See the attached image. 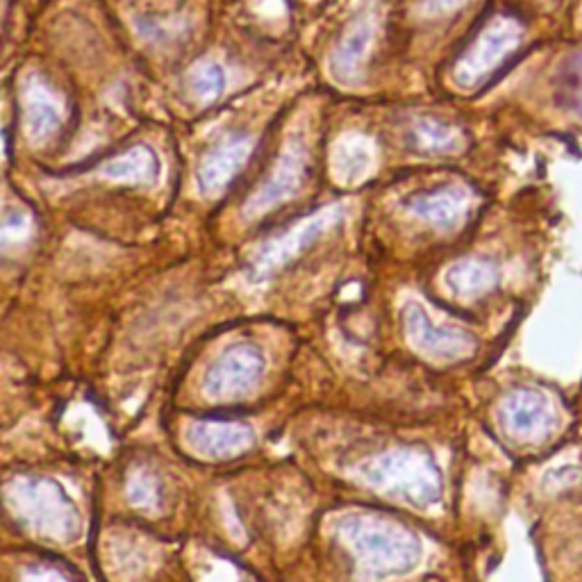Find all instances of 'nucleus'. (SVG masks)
I'll list each match as a JSON object with an SVG mask.
<instances>
[{"label":"nucleus","instance_id":"f257e3e1","mask_svg":"<svg viewBox=\"0 0 582 582\" xmlns=\"http://www.w3.org/2000/svg\"><path fill=\"white\" fill-rule=\"evenodd\" d=\"M337 537L351 551L362 580L407 573L421 558L416 537L376 514H346L337 521Z\"/></svg>","mask_w":582,"mask_h":582},{"label":"nucleus","instance_id":"f03ea898","mask_svg":"<svg viewBox=\"0 0 582 582\" xmlns=\"http://www.w3.org/2000/svg\"><path fill=\"white\" fill-rule=\"evenodd\" d=\"M6 501L12 516L43 540L73 542L82 531V519L73 499L52 479L19 475L8 485Z\"/></svg>","mask_w":582,"mask_h":582},{"label":"nucleus","instance_id":"7ed1b4c3","mask_svg":"<svg viewBox=\"0 0 582 582\" xmlns=\"http://www.w3.org/2000/svg\"><path fill=\"white\" fill-rule=\"evenodd\" d=\"M437 466L418 451H394L359 466L362 479L387 496L426 505L440 496Z\"/></svg>","mask_w":582,"mask_h":582},{"label":"nucleus","instance_id":"20e7f679","mask_svg":"<svg viewBox=\"0 0 582 582\" xmlns=\"http://www.w3.org/2000/svg\"><path fill=\"white\" fill-rule=\"evenodd\" d=\"M523 41V23L512 14H496L490 19L453 65V80L462 89H475L490 80Z\"/></svg>","mask_w":582,"mask_h":582},{"label":"nucleus","instance_id":"39448f33","mask_svg":"<svg viewBox=\"0 0 582 582\" xmlns=\"http://www.w3.org/2000/svg\"><path fill=\"white\" fill-rule=\"evenodd\" d=\"M264 372H267V357L246 342L228 346L205 374L203 394L211 401H239L250 396Z\"/></svg>","mask_w":582,"mask_h":582},{"label":"nucleus","instance_id":"423d86ee","mask_svg":"<svg viewBox=\"0 0 582 582\" xmlns=\"http://www.w3.org/2000/svg\"><path fill=\"white\" fill-rule=\"evenodd\" d=\"M342 219L339 207H326L319 215L309 217L305 224L287 230L285 235L264 244L250 259V278L264 280L285 269L296 257H300L307 248H312L322 239L335 224Z\"/></svg>","mask_w":582,"mask_h":582},{"label":"nucleus","instance_id":"0eeeda50","mask_svg":"<svg viewBox=\"0 0 582 582\" xmlns=\"http://www.w3.org/2000/svg\"><path fill=\"white\" fill-rule=\"evenodd\" d=\"M307 165H309L307 146L300 139H289L287 148L276 160V167L272 169L269 178L259 185V189L244 205L246 221L267 215V211L276 209L278 205L296 196L305 180Z\"/></svg>","mask_w":582,"mask_h":582},{"label":"nucleus","instance_id":"6e6552de","mask_svg":"<svg viewBox=\"0 0 582 582\" xmlns=\"http://www.w3.org/2000/svg\"><path fill=\"white\" fill-rule=\"evenodd\" d=\"M253 150H255V139L244 132L230 135L224 141H219L215 148L207 150L196 171L198 191L205 198L219 196L221 191H226L250 160Z\"/></svg>","mask_w":582,"mask_h":582},{"label":"nucleus","instance_id":"1a4fd4ad","mask_svg":"<svg viewBox=\"0 0 582 582\" xmlns=\"http://www.w3.org/2000/svg\"><path fill=\"white\" fill-rule=\"evenodd\" d=\"M187 444L200 457L233 460L253 448L255 433L239 421H194L187 428Z\"/></svg>","mask_w":582,"mask_h":582},{"label":"nucleus","instance_id":"9d476101","mask_svg":"<svg viewBox=\"0 0 582 582\" xmlns=\"http://www.w3.org/2000/svg\"><path fill=\"white\" fill-rule=\"evenodd\" d=\"M403 324L410 342L433 357L462 359L475 351V339L462 331H448L435 326L431 316L416 305H407L403 312Z\"/></svg>","mask_w":582,"mask_h":582},{"label":"nucleus","instance_id":"9b49d317","mask_svg":"<svg viewBox=\"0 0 582 582\" xmlns=\"http://www.w3.org/2000/svg\"><path fill=\"white\" fill-rule=\"evenodd\" d=\"M505 428L516 440L525 442H542L555 428V412L540 392L535 389H519L514 392L503 407Z\"/></svg>","mask_w":582,"mask_h":582},{"label":"nucleus","instance_id":"f8f14e48","mask_svg":"<svg viewBox=\"0 0 582 582\" xmlns=\"http://www.w3.org/2000/svg\"><path fill=\"white\" fill-rule=\"evenodd\" d=\"M407 207L431 226L440 230H453L468 215L471 194L462 185H442L410 196Z\"/></svg>","mask_w":582,"mask_h":582},{"label":"nucleus","instance_id":"ddd939ff","mask_svg":"<svg viewBox=\"0 0 582 582\" xmlns=\"http://www.w3.org/2000/svg\"><path fill=\"white\" fill-rule=\"evenodd\" d=\"M372 43H374V21L366 17L353 21L333 52V62H331L333 76L344 85L357 82Z\"/></svg>","mask_w":582,"mask_h":582},{"label":"nucleus","instance_id":"4468645a","mask_svg":"<svg viewBox=\"0 0 582 582\" xmlns=\"http://www.w3.org/2000/svg\"><path fill=\"white\" fill-rule=\"evenodd\" d=\"M446 285L457 298H481L499 285V269L490 259L468 257L453 264L446 274Z\"/></svg>","mask_w":582,"mask_h":582},{"label":"nucleus","instance_id":"2eb2a0df","mask_svg":"<svg viewBox=\"0 0 582 582\" xmlns=\"http://www.w3.org/2000/svg\"><path fill=\"white\" fill-rule=\"evenodd\" d=\"M407 141L423 155H455L466 146L464 132L435 117H421L412 124Z\"/></svg>","mask_w":582,"mask_h":582},{"label":"nucleus","instance_id":"dca6fc26","mask_svg":"<svg viewBox=\"0 0 582 582\" xmlns=\"http://www.w3.org/2000/svg\"><path fill=\"white\" fill-rule=\"evenodd\" d=\"M102 176L130 185H152L160 178V160L150 146H132L102 165Z\"/></svg>","mask_w":582,"mask_h":582},{"label":"nucleus","instance_id":"f3484780","mask_svg":"<svg viewBox=\"0 0 582 582\" xmlns=\"http://www.w3.org/2000/svg\"><path fill=\"white\" fill-rule=\"evenodd\" d=\"M62 115L43 89L30 87L26 91V132L30 135L32 141H46L60 130Z\"/></svg>","mask_w":582,"mask_h":582},{"label":"nucleus","instance_id":"a211bd4d","mask_svg":"<svg viewBox=\"0 0 582 582\" xmlns=\"http://www.w3.org/2000/svg\"><path fill=\"white\" fill-rule=\"evenodd\" d=\"M553 93L560 110L582 119V50L562 60L555 73Z\"/></svg>","mask_w":582,"mask_h":582},{"label":"nucleus","instance_id":"6ab92c4d","mask_svg":"<svg viewBox=\"0 0 582 582\" xmlns=\"http://www.w3.org/2000/svg\"><path fill=\"white\" fill-rule=\"evenodd\" d=\"M226 89V71L217 62H203L191 73V91L203 102L217 100Z\"/></svg>","mask_w":582,"mask_h":582},{"label":"nucleus","instance_id":"aec40b11","mask_svg":"<svg viewBox=\"0 0 582 582\" xmlns=\"http://www.w3.org/2000/svg\"><path fill=\"white\" fill-rule=\"evenodd\" d=\"M128 494H130L132 505H139V507H146V510L160 505V496H162L160 485H157V481L146 471H139V473L132 475L130 483H128Z\"/></svg>","mask_w":582,"mask_h":582},{"label":"nucleus","instance_id":"412c9836","mask_svg":"<svg viewBox=\"0 0 582 582\" xmlns=\"http://www.w3.org/2000/svg\"><path fill=\"white\" fill-rule=\"evenodd\" d=\"M23 582H73V580L56 564H34L26 569Z\"/></svg>","mask_w":582,"mask_h":582},{"label":"nucleus","instance_id":"4be33fe9","mask_svg":"<svg viewBox=\"0 0 582 582\" xmlns=\"http://www.w3.org/2000/svg\"><path fill=\"white\" fill-rule=\"evenodd\" d=\"M466 6V0H421V10L435 17V14H451Z\"/></svg>","mask_w":582,"mask_h":582}]
</instances>
